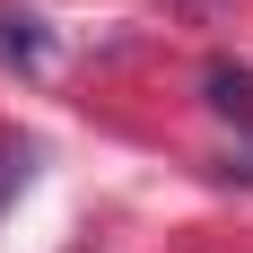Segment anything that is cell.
Listing matches in <instances>:
<instances>
[{
  "label": "cell",
  "mask_w": 253,
  "mask_h": 253,
  "mask_svg": "<svg viewBox=\"0 0 253 253\" xmlns=\"http://www.w3.org/2000/svg\"><path fill=\"white\" fill-rule=\"evenodd\" d=\"M26 175H35V149H26V140H0V218H9V201L26 192Z\"/></svg>",
  "instance_id": "3957f363"
},
{
  "label": "cell",
  "mask_w": 253,
  "mask_h": 253,
  "mask_svg": "<svg viewBox=\"0 0 253 253\" xmlns=\"http://www.w3.org/2000/svg\"><path fill=\"white\" fill-rule=\"evenodd\" d=\"M210 105H218V114H227V123H245L253 131V70H236V61H210Z\"/></svg>",
  "instance_id": "6da1fadb"
},
{
  "label": "cell",
  "mask_w": 253,
  "mask_h": 253,
  "mask_svg": "<svg viewBox=\"0 0 253 253\" xmlns=\"http://www.w3.org/2000/svg\"><path fill=\"white\" fill-rule=\"evenodd\" d=\"M0 61H26L35 70V61H52V35L35 18H18V9H0Z\"/></svg>",
  "instance_id": "7a4b0ae2"
}]
</instances>
